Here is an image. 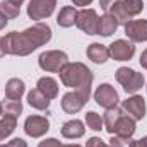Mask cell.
Here are the masks:
<instances>
[{"label": "cell", "instance_id": "44dd1931", "mask_svg": "<svg viewBox=\"0 0 147 147\" xmlns=\"http://www.w3.org/2000/svg\"><path fill=\"white\" fill-rule=\"evenodd\" d=\"M16 123H17V116L3 115V118L0 120V142L16 130Z\"/></svg>", "mask_w": 147, "mask_h": 147}, {"label": "cell", "instance_id": "74e56055", "mask_svg": "<svg viewBox=\"0 0 147 147\" xmlns=\"http://www.w3.org/2000/svg\"><path fill=\"white\" fill-rule=\"evenodd\" d=\"M2 113H3V105H0V116H2Z\"/></svg>", "mask_w": 147, "mask_h": 147}, {"label": "cell", "instance_id": "8992f818", "mask_svg": "<svg viewBox=\"0 0 147 147\" xmlns=\"http://www.w3.org/2000/svg\"><path fill=\"white\" fill-rule=\"evenodd\" d=\"M110 57L116 62H125V60H130L135 53V46L132 41H127V39H116L115 43H111L110 48Z\"/></svg>", "mask_w": 147, "mask_h": 147}, {"label": "cell", "instance_id": "3957f363", "mask_svg": "<svg viewBox=\"0 0 147 147\" xmlns=\"http://www.w3.org/2000/svg\"><path fill=\"white\" fill-rule=\"evenodd\" d=\"M115 75H116V80L123 86V89L128 94H135L144 86V75L128 69V67H120Z\"/></svg>", "mask_w": 147, "mask_h": 147}, {"label": "cell", "instance_id": "4316f807", "mask_svg": "<svg viewBox=\"0 0 147 147\" xmlns=\"http://www.w3.org/2000/svg\"><path fill=\"white\" fill-rule=\"evenodd\" d=\"M111 147H132V139H125V137H113L110 140Z\"/></svg>", "mask_w": 147, "mask_h": 147}, {"label": "cell", "instance_id": "5b68a950", "mask_svg": "<svg viewBox=\"0 0 147 147\" xmlns=\"http://www.w3.org/2000/svg\"><path fill=\"white\" fill-rule=\"evenodd\" d=\"M75 26L84 31L86 34H98L99 33V17L96 14V10L92 9H84L77 12L75 17Z\"/></svg>", "mask_w": 147, "mask_h": 147}, {"label": "cell", "instance_id": "8fae6325", "mask_svg": "<svg viewBox=\"0 0 147 147\" xmlns=\"http://www.w3.org/2000/svg\"><path fill=\"white\" fill-rule=\"evenodd\" d=\"M125 34L130 41L142 43L147 41V21L139 19V21H128L125 24Z\"/></svg>", "mask_w": 147, "mask_h": 147}, {"label": "cell", "instance_id": "836d02e7", "mask_svg": "<svg viewBox=\"0 0 147 147\" xmlns=\"http://www.w3.org/2000/svg\"><path fill=\"white\" fill-rule=\"evenodd\" d=\"M140 65H142L144 69H147V50L140 55Z\"/></svg>", "mask_w": 147, "mask_h": 147}, {"label": "cell", "instance_id": "2e32d148", "mask_svg": "<svg viewBox=\"0 0 147 147\" xmlns=\"http://www.w3.org/2000/svg\"><path fill=\"white\" fill-rule=\"evenodd\" d=\"M36 89H39L48 99H53V98L58 96V84H57V80L51 79V77H41V79L38 80Z\"/></svg>", "mask_w": 147, "mask_h": 147}, {"label": "cell", "instance_id": "ba28073f", "mask_svg": "<svg viewBox=\"0 0 147 147\" xmlns=\"http://www.w3.org/2000/svg\"><path fill=\"white\" fill-rule=\"evenodd\" d=\"M94 99H96V103L99 105V106H103V108H113V106H116L118 105V92L115 91V87L111 86V84H101L98 89H96V92H94Z\"/></svg>", "mask_w": 147, "mask_h": 147}, {"label": "cell", "instance_id": "4dcf8cb0", "mask_svg": "<svg viewBox=\"0 0 147 147\" xmlns=\"http://www.w3.org/2000/svg\"><path fill=\"white\" fill-rule=\"evenodd\" d=\"M120 0H99V5H101V9L103 10H110L111 7L115 5V3H118Z\"/></svg>", "mask_w": 147, "mask_h": 147}, {"label": "cell", "instance_id": "cb8c5ba5", "mask_svg": "<svg viewBox=\"0 0 147 147\" xmlns=\"http://www.w3.org/2000/svg\"><path fill=\"white\" fill-rule=\"evenodd\" d=\"M0 10H2V14H3L7 19H14V17L19 16V12H21V5L14 3L12 0H5V2L0 3Z\"/></svg>", "mask_w": 147, "mask_h": 147}, {"label": "cell", "instance_id": "484cf974", "mask_svg": "<svg viewBox=\"0 0 147 147\" xmlns=\"http://www.w3.org/2000/svg\"><path fill=\"white\" fill-rule=\"evenodd\" d=\"M3 110H5V115L19 116V113L22 111V103L21 99H9L7 103H3Z\"/></svg>", "mask_w": 147, "mask_h": 147}, {"label": "cell", "instance_id": "7402d4cb", "mask_svg": "<svg viewBox=\"0 0 147 147\" xmlns=\"http://www.w3.org/2000/svg\"><path fill=\"white\" fill-rule=\"evenodd\" d=\"M120 116H121V110L118 106H113V108L106 110L105 116H103V123H105V127H106V130L110 134H113V127H115V123L118 121Z\"/></svg>", "mask_w": 147, "mask_h": 147}, {"label": "cell", "instance_id": "f1b7e54d", "mask_svg": "<svg viewBox=\"0 0 147 147\" xmlns=\"http://www.w3.org/2000/svg\"><path fill=\"white\" fill-rule=\"evenodd\" d=\"M0 147H28V144H26L22 139H12L10 142H7V144H2Z\"/></svg>", "mask_w": 147, "mask_h": 147}, {"label": "cell", "instance_id": "d4e9b609", "mask_svg": "<svg viewBox=\"0 0 147 147\" xmlns=\"http://www.w3.org/2000/svg\"><path fill=\"white\" fill-rule=\"evenodd\" d=\"M86 123H87V127H89L91 130H96V132H99V130L105 127L101 115H98L96 111H89V113L86 115Z\"/></svg>", "mask_w": 147, "mask_h": 147}, {"label": "cell", "instance_id": "7c38bea8", "mask_svg": "<svg viewBox=\"0 0 147 147\" xmlns=\"http://www.w3.org/2000/svg\"><path fill=\"white\" fill-rule=\"evenodd\" d=\"M123 110L128 113V116H132L135 121L137 120H142L146 116V101L142 96H132L128 99L123 101Z\"/></svg>", "mask_w": 147, "mask_h": 147}, {"label": "cell", "instance_id": "52a82bcc", "mask_svg": "<svg viewBox=\"0 0 147 147\" xmlns=\"http://www.w3.org/2000/svg\"><path fill=\"white\" fill-rule=\"evenodd\" d=\"M57 0H31L28 5V16L31 19H45L50 17L55 10Z\"/></svg>", "mask_w": 147, "mask_h": 147}, {"label": "cell", "instance_id": "ffe728a7", "mask_svg": "<svg viewBox=\"0 0 147 147\" xmlns=\"http://www.w3.org/2000/svg\"><path fill=\"white\" fill-rule=\"evenodd\" d=\"M28 103L36 110H48V106H50V99L39 89H33L28 94Z\"/></svg>", "mask_w": 147, "mask_h": 147}, {"label": "cell", "instance_id": "d6a6232c", "mask_svg": "<svg viewBox=\"0 0 147 147\" xmlns=\"http://www.w3.org/2000/svg\"><path fill=\"white\" fill-rule=\"evenodd\" d=\"M74 5H79V7H86V5H89L92 0H72Z\"/></svg>", "mask_w": 147, "mask_h": 147}, {"label": "cell", "instance_id": "83f0119b", "mask_svg": "<svg viewBox=\"0 0 147 147\" xmlns=\"http://www.w3.org/2000/svg\"><path fill=\"white\" fill-rule=\"evenodd\" d=\"M86 147H111V146L105 144L99 137H92V139H89V140H87V146H86Z\"/></svg>", "mask_w": 147, "mask_h": 147}, {"label": "cell", "instance_id": "5bb4252c", "mask_svg": "<svg viewBox=\"0 0 147 147\" xmlns=\"http://www.w3.org/2000/svg\"><path fill=\"white\" fill-rule=\"evenodd\" d=\"M86 53H87V58L92 60L94 63H105V62L108 60V57H110L108 48H106L105 45H101V43H92V45H89Z\"/></svg>", "mask_w": 147, "mask_h": 147}, {"label": "cell", "instance_id": "d6986e66", "mask_svg": "<svg viewBox=\"0 0 147 147\" xmlns=\"http://www.w3.org/2000/svg\"><path fill=\"white\" fill-rule=\"evenodd\" d=\"M75 17H77V10L74 7H62L60 12H58V17H57V22L58 26L62 28H70L75 24Z\"/></svg>", "mask_w": 147, "mask_h": 147}, {"label": "cell", "instance_id": "e0dca14e", "mask_svg": "<svg viewBox=\"0 0 147 147\" xmlns=\"http://www.w3.org/2000/svg\"><path fill=\"white\" fill-rule=\"evenodd\" d=\"M24 91H26V86H24V80H21V79H10L5 86L7 99H21Z\"/></svg>", "mask_w": 147, "mask_h": 147}, {"label": "cell", "instance_id": "6da1fadb", "mask_svg": "<svg viewBox=\"0 0 147 147\" xmlns=\"http://www.w3.org/2000/svg\"><path fill=\"white\" fill-rule=\"evenodd\" d=\"M51 38V28L45 22H38L22 33H9L3 38V48L9 55H29L36 48L48 43Z\"/></svg>", "mask_w": 147, "mask_h": 147}, {"label": "cell", "instance_id": "603a6c76", "mask_svg": "<svg viewBox=\"0 0 147 147\" xmlns=\"http://www.w3.org/2000/svg\"><path fill=\"white\" fill-rule=\"evenodd\" d=\"M121 7H123L125 14L132 19L134 16H137V14L142 12L144 3H142V0H123V2H121Z\"/></svg>", "mask_w": 147, "mask_h": 147}, {"label": "cell", "instance_id": "1f68e13d", "mask_svg": "<svg viewBox=\"0 0 147 147\" xmlns=\"http://www.w3.org/2000/svg\"><path fill=\"white\" fill-rule=\"evenodd\" d=\"M132 147H147V137L140 140H132Z\"/></svg>", "mask_w": 147, "mask_h": 147}, {"label": "cell", "instance_id": "9a60e30c", "mask_svg": "<svg viewBox=\"0 0 147 147\" xmlns=\"http://www.w3.org/2000/svg\"><path fill=\"white\" fill-rule=\"evenodd\" d=\"M84 134H86V128L80 120H70L62 127V135L65 139H79Z\"/></svg>", "mask_w": 147, "mask_h": 147}, {"label": "cell", "instance_id": "7a4b0ae2", "mask_svg": "<svg viewBox=\"0 0 147 147\" xmlns=\"http://www.w3.org/2000/svg\"><path fill=\"white\" fill-rule=\"evenodd\" d=\"M60 80L63 86L74 87V91H80L91 96V84H92V72L82 63H67L60 70Z\"/></svg>", "mask_w": 147, "mask_h": 147}, {"label": "cell", "instance_id": "d590c367", "mask_svg": "<svg viewBox=\"0 0 147 147\" xmlns=\"http://www.w3.org/2000/svg\"><path fill=\"white\" fill-rule=\"evenodd\" d=\"M3 55H7V53H5V48H3V38H0V58Z\"/></svg>", "mask_w": 147, "mask_h": 147}, {"label": "cell", "instance_id": "f546056e", "mask_svg": "<svg viewBox=\"0 0 147 147\" xmlns=\"http://www.w3.org/2000/svg\"><path fill=\"white\" fill-rule=\"evenodd\" d=\"M38 147H63L57 139H46V140H43V142H39V146Z\"/></svg>", "mask_w": 147, "mask_h": 147}, {"label": "cell", "instance_id": "ac0fdd59", "mask_svg": "<svg viewBox=\"0 0 147 147\" xmlns=\"http://www.w3.org/2000/svg\"><path fill=\"white\" fill-rule=\"evenodd\" d=\"M118 28V21L111 16L110 12H106L103 17H99V33L98 34H103V36H111Z\"/></svg>", "mask_w": 147, "mask_h": 147}, {"label": "cell", "instance_id": "e575fe53", "mask_svg": "<svg viewBox=\"0 0 147 147\" xmlns=\"http://www.w3.org/2000/svg\"><path fill=\"white\" fill-rule=\"evenodd\" d=\"M5 26H7V17H5V16L2 14V10H0V29H3Z\"/></svg>", "mask_w": 147, "mask_h": 147}, {"label": "cell", "instance_id": "8d00e7d4", "mask_svg": "<svg viewBox=\"0 0 147 147\" xmlns=\"http://www.w3.org/2000/svg\"><path fill=\"white\" fill-rule=\"evenodd\" d=\"M63 147H80V146H77V144H69V146H63Z\"/></svg>", "mask_w": 147, "mask_h": 147}, {"label": "cell", "instance_id": "4fadbf2b", "mask_svg": "<svg viewBox=\"0 0 147 147\" xmlns=\"http://www.w3.org/2000/svg\"><path fill=\"white\" fill-rule=\"evenodd\" d=\"M135 134V120L128 115H123L118 118V121L113 127V135L118 137H125V139H132V135Z\"/></svg>", "mask_w": 147, "mask_h": 147}, {"label": "cell", "instance_id": "30bf717a", "mask_svg": "<svg viewBox=\"0 0 147 147\" xmlns=\"http://www.w3.org/2000/svg\"><path fill=\"white\" fill-rule=\"evenodd\" d=\"M24 130L29 137H41L50 130V121L45 116H38L33 115L24 121Z\"/></svg>", "mask_w": 147, "mask_h": 147}, {"label": "cell", "instance_id": "9c48e42d", "mask_svg": "<svg viewBox=\"0 0 147 147\" xmlns=\"http://www.w3.org/2000/svg\"><path fill=\"white\" fill-rule=\"evenodd\" d=\"M89 101V96L80 92V91H74V92H67L62 98V110L69 115H74L77 111L82 110V106Z\"/></svg>", "mask_w": 147, "mask_h": 147}, {"label": "cell", "instance_id": "277c9868", "mask_svg": "<svg viewBox=\"0 0 147 147\" xmlns=\"http://www.w3.org/2000/svg\"><path fill=\"white\" fill-rule=\"evenodd\" d=\"M38 63H39V67H41L45 72H60V70L69 63V57H67V53H63V51L51 50V51L41 53Z\"/></svg>", "mask_w": 147, "mask_h": 147}]
</instances>
